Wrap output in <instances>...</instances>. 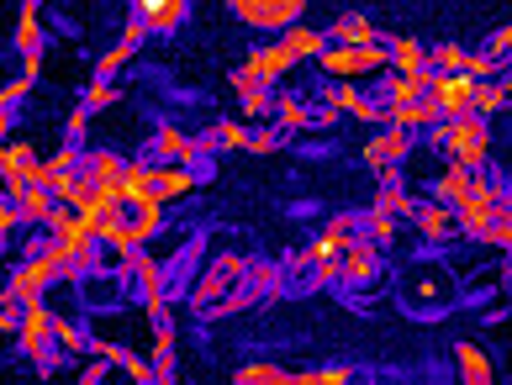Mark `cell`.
<instances>
[{
  "instance_id": "obj_1",
  "label": "cell",
  "mask_w": 512,
  "mask_h": 385,
  "mask_svg": "<svg viewBox=\"0 0 512 385\" xmlns=\"http://www.w3.org/2000/svg\"><path fill=\"white\" fill-rule=\"evenodd\" d=\"M470 101H476V80H470V74H439V80H433V106H439L444 117L470 111Z\"/></svg>"
},
{
  "instance_id": "obj_2",
  "label": "cell",
  "mask_w": 512,
  "mask_h": 385,
  "mask_svg": "<svg viewBox=\"0 0 512 385\" xmlns=\"http://www.w3.org/2000/svg\"><path fill=\"white\" fill-rule=\"evenodd\" d=\"M180 16H185V6H138V11H132V22H138V27H175Z\"/></svg>"
},
{
  "instance_id": "obj_3",
  "label": "cell",
  "mask_w": 512,
  "mask_h": 385,
  "mask_svg": "<svg viewBox=\"0 0 512 385\" xmlns=\"http://www.w3.org/2000/svg\"><path fill=\"white\" fill-rule=\"evenodd\" d=\"M11 227V206H6V196H0V233Z\"/></svg>"
}]
</instances>
